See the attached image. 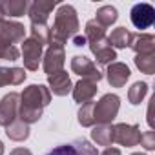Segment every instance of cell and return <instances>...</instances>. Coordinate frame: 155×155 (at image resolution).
I'll return each mask as SVG.
<instances>
[{
  "mask_svg": "<svg viewBox=\"0 0 155 155\" xmlns=\"http://www.w3.org/2000/svg\"><path fill=\"white\" fill-rule=\"evenodd\" d=\"M51 102V91L49 88L42 84H31L20 93L18 102V120L26 124L38 122L42 117L44 108Z\"/></svg>",
  "mask_w": 155,
  "mask_h": 155,
  "instance_id": "6da1fadb",
  "label": "cell"
},
{
  "mask_svg": "<svg viewBox=\"0 0 155 155\" xmlns=\"http://www.w3.org/2000/svg\"><path fill=\"white\" fill-rule=\"evenodd\" d=\"M77 31H79V17H77L75 8L69 4L58 6L55 22L49 28V44L64 48L68 38H73L77 35Z\"/></svg>",
  "mask_w": 155,
  "mask_h": 155,
  "instance_id": "7a4b0ae2",
  "label": "cell"
},
{
  "mask_svg": "<svg viewBox=\"0 0 155 155\" xmlns=\"http://www.w3.org/2000/svg\"><path fill=\"white\" fill-rule=\"evenodd\" d=\"M120 108V99L115 93H106L99 102L93 106V120L95 124H111V120L117 117Z\"/></svg>",
  "mask_w": 155,
  "mask_h": 155,
  "instance_id": "3957f363",
  "label": "cell"
},
{
  "mask_svg": "<svg viewBox=\"0 0 155 155\" xmlns=\"http://www.w3.org/2000/svg\"><path fill=\"white\" fill-rule=\"evenodd\" d=\"M18 102H20V93L9 91L0 99V126L8 128L11 122L17 120L18 117Z\"/></svg>",
  "mask_w": 155,
  "mask_h": 155,
  "instance_id": "277c9868",
  "label": "cell"
},
{
  "mask_svg": "<svg viewBox=\"0 0 155 155\" xmlns=\"http://www.w3.org/2000/svg\"><path fill=\"white\" fill-rule=\"evenodd\" d=\"M64 62H66L64 48L49 44V48H48V51L44 53V58H42V66H44V71L48 73V77L64 71Z\"/></svg>",
  "mask_w": 155,
  "mask_h": 155,
  "instance_id": "5b68a950",
  "label": "cell"
},
{
  "mask_svg": "<svg viewBox=\"0 0 155 155\" xmlns=\"http://www.w3.org/2000/svg\"><path fill=\"white\" fill-rule=\"evenodd\" d=\"M113 128V142H119L120 146L131 148L137 146L140 140V130L137 124H126V122H119Z\"/></svg>",
  "mask_w": 155,
  "mask_h": 155,
  "instance_id": "8992f818",
  "label": "cell"
},
{
  "mask_svg": "<svg viewBox=\"0 0 155 155\" xmlns=\"http://www.w3.org/2000/svg\"><path fill=\"white\" fill-rule=\"evenodd\" d=\"M42 49H44V46L31 37L22 40V60H24L26 69H29V71L38 69V64L42 60Z\"/></svg>",
  "mask_w": 155,
  "mask_h": 155,
  "instance_id": "52a82bcc",
  "label": "cell"
},
{
  "mask_svg": "<svg viewBox=\"0 0 155 155\" xmlns=\"http://www.w3.org/2000/svg\"><path fill=\"white\" fill-rule=\"evenodd\" d=\"M71 71L82 77V79L93 81V82H99L102 79V73L97 69V66L84 55H75L71 58Z\"/></svg>",
  "mask_w": 155,
  "mask_h": 155,
  "instance_id": "ba28073f",
  "label": "cell"
},
{
  "mask_svg": "<svg viewBox=\"0 0 155 155\" xmlns=\"http://www.w3.org/2000/svg\"><path fill=\"white\" fill-rule=\"evenodd\" d=\"M24 35H26V28L20 22L6 20V18L0 20V42L15 46L17 42L24 40Z\"/></svg>",
  "mask_w": 155,
  "mask_h": 155,
  "instance_id": "9c48e42d",
  "label": "cell"
},
{
  "mask_svg": "<svg viewBox=\"0 0 155 155\" xmlns=\"http://www.w3.org/2000/svg\"><path fill=\"white\" fill-rule=\"evenodd\" d=\"M130 18H131V24L137 29H148L153 24V20H155V9H153V6H150L146 2L135 4L131 8Z\"/></svg>",
  "mask_w": 155,
  "mask_h": 155,
  "instance_id": "30bf717a",
  "label": "cell"
},
{
  "mask_svg": "<svg viewBox=\"0 0 155 155\" xmlns=\"http://www.w3.org/2000/svg\"><path fill=\"white\" fill-rule=\"evenodd\" d=\"M57 2L55 0H37V2L29 4L28 15L31 18V24H46L49 13L55 9Z\"/></svg>",
  "mask_w": 155,
  "mask_h": 155,
  "instance_id": "8fae6325",
  "label": "cell"
},
{
  "mask_svg": "<svg viewBox=\"0 0 155 155\" xmlns=\"http://www.w3.org/2000/svg\"><path fill=\"white\" fill-rule=\"evenodd\" d=\"M130 75H131L130 68L122 62H113L106 69V79L111 88H122L126 84V81L130 79Z\"/></svg>",
  "mask_w": 155,
  "mask_h": 155,
  "instance_id": "7c38bea8",
  "label": "cell"
},
{
  "mask_svg": "<svg viewBox=\"0 0 155 155\" xmlns=\"http://www.w3.org/2000/svg\"><path fill=\"white\" fill-rule=\"evenodd\" d=\"M128 46L137 55H150L155 53V37L150 33H131Z\"/></svg>",
  "mask_w": 155,
  "mask_h": 155,
  "instance_id": "4fadbf2b",
  "label": "cell"
},
{
  "mask_svg": "<svg viewBox=\"0 0 155 155\" xmlns=\"http://www.w3.org/2000/svg\"><path fill=\"white\" fill-rule=\"evenodd\" d=\"M90 49H91V53L97 57V62H99V64L110 66V64H113L115 58H117V53H115V49L110 46L108 38H102V40H97V42H90Z\"/></svg>",
  "mask_w": 155,
  "mask_h": 155,
  "instance_id": "5bb4252c",
  "label": "cell"
},
{
  "mask_svg": "<svg viewBox=\"0 0 155 155\" xmlns=\"http://www.w3.org/2000/svg\"><path fill=\"white\" fill-rule=\"evenodd\" d=\"M97 82L93 81H86V79H81L79 82H77L73 86V99L75 102H79V104H86V102H91V99L95 97L97 93Z\"/></svg>",
  "mask_w": 155,
  "mask_h": 155,
  "instance_id": "9a60e30c",
  "label": "cell"
},
{
  "mask_svg": "<svg viewBox=\"0 0 155 155\" xmlns=\"http://www.w3.org/2000/svg\"><path fill=\"white\" fill-rule=\"evenodd\" d=\"M48 84H49V91H53V95H58V97H64L73 90L68 71H60L57 75L48 77Z\"/></svg>",
  "mask_w": 155,
  "mask_h": 155,
  "instance_id": "2e32d148",
  "label": "cell"
},
{
  "mask_svg": "<svg viewBox=\"0 0 155 155\" xmlns=\"http://www.w3.org/2000/svg\"><path fill=\"white\" fill-rule=\"evenodd\" d=\"M26 81L24 68H0V88L2 86H18Z\"/></svg>",
  "mask_w": 155,
  "mask_h": 155,
  "instance_id": "e0dca14e",
  "label": "cell"
},
{
  "mask_svg": "<svg viewBox=\"0 0 155 155\" xmlns=\"http://www.w3.org/2000/svg\"><path fill=\"white\" fill-rule=\"evenodd\" d=\"M91 139L99 146H111V142H113V128H111V124H97L93 128V131H91Z\"/></svg>",
  "mask_w": 155,
  "mask_h": 155,
  "instance_id": "ac0fdd59",
  "label": "cell"
},
{
  "mask_svg": "<svg viewBox=\"0 0 155 155\" xmlns=\"http://www.w3.org/2000/svg\"><path fill=\"white\" fill-rule=\"evenodd\" d=\"M6 135L11 139V140H17V142H22L29 137V124L22 122V120H15L11 122L8 128H6Z\"/></svg>",
  "mask_w": 155,
  "mask_h": 155,
  "instance_id": "d6986e66",
  "label": "cell"
},
{
  "mask_svg": "<svg viewBox=\"0 0 155 155\" xmlns=\"http://www.w3.org/2000/svg\"><path fill=\"white\" fill-rule=\"evenodd\" d=\"M95 15H97V17H95V22L101 24L104 29L110 28L111 24H115V22H117V17H119V15H117V9H115L113 6H102V8H99Z\"/></svg>",
  "mask_w": 155,
  "mask_h": 155,
  "instance_id": "ffe728a7",
  "label": "cell"
},
{
  "mask_svg": "<svg viewBox=\"0 0 155 155\" xmlns=\"http://www.w3.org/2000/svg\"><path fill=\"white\" fill-rule=\"evenodd\" d=\"M28 8H29L28 0H6V2H2L4 15L8 17H22L28 11Z\"/></svg>",
  "mask_w": 155,
  "mask_h": 155,
  "instance_id": "44dd1931",
  "label": "cell"
},
{
  "mask_svg": "<svg viewBox=\"0 0 155 155\" xmlns=\"http://www.w3.org/2000/svg\"><path fill=\"white\" fill-rule=\"evenodd\" d=\"M130 37H131V33H130L126 28H117V29H113L111 35L108 37V42H110L111 48L122 49V48H126V46L130 44Z\"/></svg>",
  "mask_w": 155,
  "mask_h": 155,
  "instance_id": "7402d4cb",
  "label": "cell"
},
{
  "mask_svg": "<svg viewBox=\"0 0 155 155\" xmlns=\"http://www.w3.org/2000/svg\"><path fill=\"white\" fill-rule=\"evenodd\" d=\"M84 37H86V40H90V42H97V40L106 38V29H104L101 24H97L95 20H90V22L86 24Z\"/></svg>",
  "mask_w": 155,
  "mask_h": 155,
  "instance_id": "603a6c76",
  "label": "cell"
},
{
  "mask_svg": "<svg viewBox=\"0 0 155 155\" xmlns=\"http://www.w3.org/2000/svg\"><path fill=\"white\" fill-rule=\"evenodd\" d=\"M146 93H148V84L146 82H135L128 90V101H130V104H133V106L140 104L142 99L146 97Z\"/></svg>",
  "mask_w": 155,
  "mask_h": 155,
  "instance_id": "cb8c5ba5",
  "label": "cell"
},
{
  "mask_svg": "<svg viewBox=\"0 0 155 155\" xmlns=\"http://www.w3.org/2000/svg\"><path fill=\"white\" fill-rule=\"evenodd\" d=\"M135 66L146 73V75H153L155 73V53L150 55H137L135 57Z\"/></svg>",
  "mask_w": 155,
  "mask_h": 155,
  "instance_id": "d4e9b609",
  "label": "cell"
},
{
  "mask_svg": "<svg viewBox=\"0 0 155 155\" xmlns=\"http://www.w3.org/2000/svg\"><path fill=\"white\" fill-rule=\"evenodd\" d=\"M93 106H95V102H86V104L81 106L79 113H77L81 126H84V128L95 126V120H93Z\"/></svg>",
  "mask_w": 155,
  "mask_h": 155,
  "instance_id": "484cf974",
  "label": "cell"
},
{
  "mask_svg": "<svg viewBox=\"0 0 155 155\" xmlns=\"http://www.w3.org/2000/svg\"><path fill=\"white\" fill-rule=\"evenodd\" d=\"M31 38L38 40L42 46L49 44V26L48 24H31Z\"/></svg>",
  "mask_w": 155,
  "mask_h": 155,
  "instance_id": "4316f807",
  "label": "cell"
},
{
  "mask_svg": "<svg viewBox=\"0 0 155 155\" xmlns=\"http://www.w3.org/2000/svg\"><path fill=\"white\" fill-rule=\"evenodd\" d=\"M20 57V51L17 49V46H11V44H4L0 42V60H18Z\"/></svg>",
  "mask_w": 155,
  "mask_h": 155,
  "instance_id": "83f0119b",
  "label": "cell"
},
{
  "mask_svg": "<svg viewBox=\"0 0 155 155\" xmlns=\"http://www.w3.org/2000/svg\"><path fill=\"white\" fill-rule=\"evenodd\" d=\"M77 150H79V153L81 155H99L97 153V148L95 146H91V142L90 140H86V139H75L73 142H71Z\"/></svg>",
  "mask_w": 155,
  "mask_h": 155,
  "instance_id": "f1b7e54d",
  "label": "cell"
},
{
  "mask_svg": "<svg viewBox=\"0 0 155 155\" xmlns=\"http://www.w3.org/2000/svg\"><path fill=\"white\" fill-rule=\"evenodd\" d=\"M48 155H81V153H79V150H77L73 144H62V146L51 150Z\"/></svg>",
  "mask_w": 155,
  "mask_h": 155,
  "instance_id": "f546056e",
  "label": "cell"
},
{
  "mask_svg": "<svg viewBox=\"0 0 155 155\" xmlns=\"http://www.w3.org/2000/svg\"><path fill=\"white\" fill-rule=\"evenodd\" d=\"M140 146H144L146 150H155V131H144L140 133V140H139Z\"/></svg>",
  "mask_w": 155,
  "mask_h": 155,
  "instance_id": "4dcf8cb0",
  "label": "cell"
},
{
  "mask_svg": "<svg viewBox=\"0 0 155 155\" xmlns=\"http://www.w3.org/2000/svg\"><path fill=\"white\" fill-rule=\"evenodd\" d=\"M86 42H88V40H86V37H84V35H75V37H73V44H75L77 48L86 46Z\"/></svg>",
  "mask_w": 155,
  "mask_h": 155,
  "instance_id": "1f68e13d",
  "label": "cell"
},
{
  "mask_svg": "<svg viewBox=\"0 0 155 155\" xmlns=\"http://www.w3.org/2000/svg\"><path fill=\"white\" fill-rule=\"evenodd\" d=\"M9 155H31V151L28 148H15Z\"/></svg>",
  "mask_w": 155,
  "mask_h": 155,
  "instance_id": "d6a6232c",
  "label": "cell"
},
{
  "mask_svg": "<svg viewBox=\"0 0 155 155\" xmlns=\"http://www.w3.org/2000/svg\"><path fill=\"white\" fill-rule=\"evenodd\" d=\"M102 155H120V150L119 148H106L102 151Z\"/></svg>",
  "mask_w": 155,
  "mask_h": 155,
  "instance_id": "836d02e7",
  "label": "cell"
},
{
  "mask_svg": "<svg viewBox=\"0 0 155 155\" xmlns=\"http://www.w3.org/2000/svg\"><path fill=\"white\" fill-rule=\"evenodd\" d=\"M6 15H4V9H2V2H0V20H2Z\"/></svg>",
  "mask_w": 155,
  "mask_h": 155,
  "instance_id": "e575fe53",
  "label": "cell"
},
{
  "mask_svg": "<svg viewBox=\"0 0 155 155\" xmlns=\"http://www.w3.org/2000/svg\"><path fill=\"white\" fill-rule=\"evenodd\" d=\"M0 155H4V144H2V140H0Z\"/></svg>",
  "mask_w": 155,
  "mask_h": 155,
  "instance_id": "d590c367",
  "label": "cell"
},
{
  "mask_svg": "<svg viewBox=\"0 0 155 155\" xmlns=\"http://www.w3.org/2000/svg\"><path fill=\"white\" fill-rule=\"evenodd\" d=\"M131 155H144V153H131Z\"/></svg>",
  "mask_w": 155,
  "mask_h": 155,
  "instance_id": "8d00e7d4",
  "label": "cell"
}]
</instances>
